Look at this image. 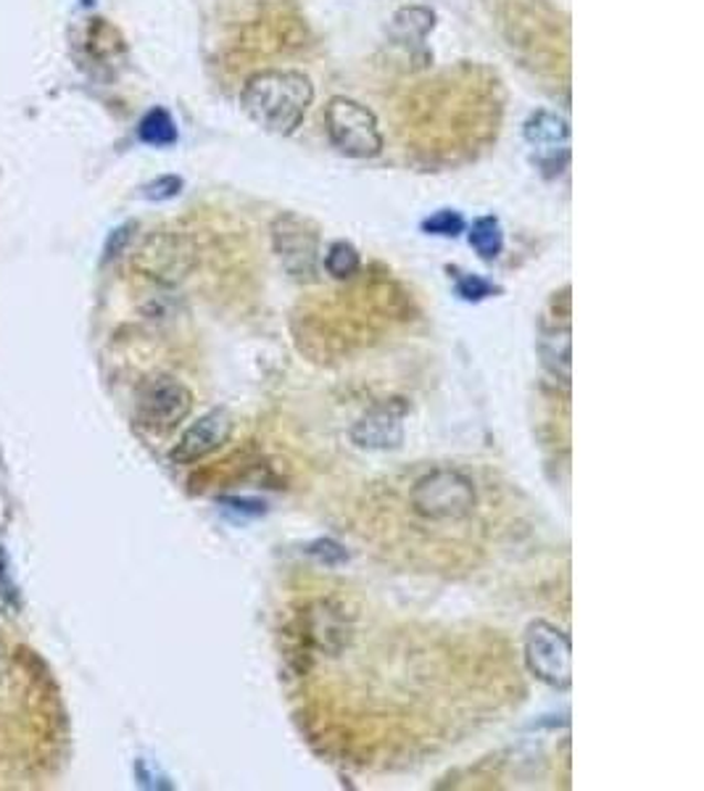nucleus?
Listing matches in <instances>:
<instances>
[{
	"label": "nucleus",
	"instance_id": "19",
	"mask_svg": "<svg viewBox=\"0 0 704 791\" xmlns=\"http://www.w3.org/2000/svg\"><path fill=\"white\" fill-rule=\"evenodd\" d=\"M83 3H87V6H90V3H93V0H83Z\"/></svg>",
	"mask_w": 704,
	"mask_h": 791
},
{
	"label": "nucleus",
	"instance_id": "16",
	"mask_svg": "<svg viewBox=\"0 0 704 791\" xmlns=\"http://www.w3.org/2000/svg\"><path fill=\"white\" fill-rule=\"evenodd\" d=\"M493 293H499V288L478 275H462L457 280V296L465 301H483Z\"/></svg>",
	"mask_w": 704,
	"mask_h": 791
},
{
	"label": "nucleus",
	"instance_id": "7",
	"mask_svg": "<svg viewBox=\"0 0 704 791\" xmlns=\"http://www.w3.org/2000/svg\"><path fill=\"white\" fill-rule=\"evenodd\" d=\"M230 436H233V417L225 409H212L182 432L169 457L178 464H193L203 457L214 455L220 446L230 441Z\"/></svg>",
	"mask_w": 704,
	"mask_h": 791
},
{
	"label": "nucleus",
	"instance_id": "13",
	"mask_svg": "<svg viewBox=\"0 0 704 791\" xmlns=\"http://www.w3.org/2000/svg\"><path fill=\"white\" fill-rule=\"evenodd\" d=\"M359 267H362V259H359V252L351 243H333L328 256H324V269H328L335 280H349V277L359 272Z\"/></svg>",
	"mask_w": 704,
	"mask_h": 791
},
{
	"label": "nucleus",
	"instance_id": "8",
	"mask_svg": "<svg viewBox=\"0 0 704 791\" xmlns=\"http://www.w3.org/2000/svg\"><path fill=\"white\" fill-rule=\"evenodd\" d=\"M351 441H354L359 449L370 451H385V449H398L404 441V428L402 417L388 407L372 409L370 415H364L354 428H351Z\"/></svg>",
	"mask_w": 704,
	"mask_h": 791
},
{
	"label": "nucleus",
	"instance_id": "5",
	"mask_svg": "<svg viewBox=\"0 0 704 791\" xmlns=\"http://www.w3.org/2000/svg\"><path fill=\"white\" fill-rule=\"evenodd\" d=\"M193 409V394L174 377H153L143 385L138 396V409H135V420L140 428L151 432H169L191 415Z\"/></svg>",
	"mask_w": 704,
	"mask_h": 791
},
{
	"label": "nucleus",
	"instance_id": "15",
	"mask_svg": "<svg viewBox=\"0 0 704 791\" xmlns=\"http://www.w3.org/2000/svg\"><path fill=\"white\" fill-rule=\"evenodd\" d=\"M423 229L428 235H444V238H457L459 233L465 229V216L454 209H441L428 220L423 222Z\"/></svg>",
	"mask_w": 704,
	"mask_h": 791
},
{
	"label": "nucleus",
	"instance_id": "1",
	"mask_svg": "<svg viewBox=\"0 0 704 791\" xmlns=\"http://www.w3.org/2000/svg\"><path fill=\"white\" fill-rule=\"evenodd\" d=\"M311 100H314V85L301 72H259L241 93V106L248 119L275 135L296 132V127L307 117Z\"/></svg>",
	"mask_w": 704,
	"mask_h": 791
},
{
	"label": "nucleus",
	"instance_id": "14",
	"mask_svg": "<svg viewBox=\"0 0 704 791\" xmlns=\"http://www.w3.org/2000/svg\"><path fill=\"white\" fill-rule=\"evenodd\" d=\"M433 30V13L428 9H404L394 19V35L402 40H423Z\"/></svg>",
	"mask_w": 704,
	"mask_h": 791
},
{
	"label": "nucleus",
	"instance_id": "3",
	"mask_svg": "<svg viewBox=\"0 0 704 791\" xmlns=\"http://www.w3.org/2000/svg\"><path fill=\"white\" fill-rule=\"evenodd\" d=\"M330 140L351 159H372L383 151V135L375 114L356 100L338 96L324 108Z\"/></svg>",
	"mask_w": 704,
	"mask_h": 791
},
{
	"label": "nucleus",
	"instance_id": "6",
	"mask_svg": "<svg viewBox=\"0 0 704 791\" xmlns=\"http://www.w3.org/2000/svg\"><path fill=\"white\" fill-rule=\"evenodd\" d=\"M275 252L280 256L282 267L288 269L296 280L311 282L317 280V259H320V246H317V233L299 216L286 214L277 216L273 227Z\"/></svg>",
	"mask_w": 704,
	"mask_h": 791
},
{
	"label": "nucleus",
	"instance_id": "17",
	"mask_svg": "<svg viewBox=\"0 0 704 791\" xmlns=\"http://www.w3.org/2000/svg\"><path fill=\"white\" fill-rule=\"evenodd\" d=\"M180 191H182V180L174 178V174H167V178L148 182V185L143 188V199L169 201V199H174V195H180Z\"/></svg>",
	"mask_w": 704,
	"mask_h": 791
},
{
	"label": "nucleus",
	"instance_id": "10",
	"mask_svg": "<svg viewBox=\"0 0 704 791\" xmlns=\"http://www.w3.org/2000/svg\"><path fill=\"white\" fill-rule=\"evenodd\" d=\"M541 356L554 377H559L565 385L570 383V328H562V333H557V324H554L552 330H546L541 338Z\"/></svg>",
	"mask_w": 704,
	"mask_h": 791
},
{
	"label": "nucleus",
	"instance_id": "9",
	"mask_svg": "<svg viewBox=\"0 0 704 791\" xmlns=\"http://www.w3.org/2000/svg\"><path fill=\"white\" fill-rule=\"evenodd\" d=\"M567 138H570L567 121L559 119L557 114L538 111L536 117L527 119V125H525V140L531 146L541 148V151H554L557 146L565 148Z\"/></svg>",
	"mask_w": 704,
	"mask_h": 791
},
{
	"label": "nucleus",
	"instance_id": "4",
	"mask_svg": "<svg viewBox=\"0 0 704 791\" xmlns=\"http://www.w3.org/2000/svg\"><path fill=\"white\" fill-rule=\"evenodd\" d=\"M525 665L538 681L552 688H567L573 684V649L567 633L546 620L531 623L525 633Z\"/></svg>",
	"mask_w": 704,
	"mask_h": 791
},
{
	"label": "nucleus",
	"instance_id": "18",
	"mask_svg": "<svg viewBox=\"0 0 704 791\" xmlns=\"http://www.w3.org/2000/svg\"><path fill=\"white\" fill-rule=\"evenodd\" d=\"M132 229H135V225H121L117 229H111V235H108L106 246H104V261H114L117 256L125 254L127 243H130V238H132Z\"/></svg>",
	"mask_w": 704,
	"mask_h": 791
},
{
	"label": "nucleus",
	"instance_id": "11",
	"mask_svg": "<svg viewBox=\"0 0 704 791\" xmlns=\"http://www.w3.org/2000/svg\"><path fill=\"white\" fill-rule=\"evenodd\" d=\"M470 246L476 248L480 259H486V261L497 259V256L502 254L504 233H502V225H499L497 216H480V220L472 222Z\"/></svg>",
	"mask_w": 704,
	"mask_h": 791
},
{
	"label": "nucleus",
	"instance_id": "12",
	"mask_svg": "<svg viewBox=\"0 0 704 791\" xmlns=\"http://www.w3.org/2000/svg\"><path fill=\"white\" fill-rule=\"evenodd\" d=\"M138 135L148 146L156 148L174 146L178 143V125H174V119L169 117L167 108H153V111H148L143 121H140Z\"/></svg>",
	"mask_w": 704,
	"mask_h": 791
},
{
	"label": "nucleus",
	"instance_id": "2",
	"mask_svg": "<svg viewBox=\"0 0 704 791\" xmlns=\"http://www.w3.org/2000/svg\"><path fill=\"white\" fill-rule=\"evenodd\" d=\"M409 502L417 515L433 523H454L465 520L476 510V489L472 480L459 470H433L412 485Z\"/></svg>",
	"mask_w": 704,
	"mask_h": 791
}]
</instances>
